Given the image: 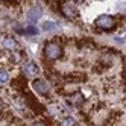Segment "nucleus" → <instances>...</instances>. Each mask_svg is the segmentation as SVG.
Returning a JSON list of instances; mask_svg holds the SVG:
<instances>
[{"label": "nucleus", "mask_w": 126, "mask_h": 126, "mask_svg": "<svg viewBox=\"0 0 126 126\" xmlns=\"http://www.w3.org/2000/svg\"><path fill=\"white\" fill-rule=\"evenodd\" d=\"M32 87L37 90L38 93H41V94H47V93H49V87H47V84L44 82V80H41V79H35L33 82H32Z\"/></svg>", "instance_id": "3"}, {"label": "nucleus", "mask_w": 126, "mask_h": 126, "mask_svg": "<svg viewBox=\"0 0 126 126\" xmlns=\"http://www.w3.org/2000/svg\"><path fill=\"white\" fill-rule=\"evenodd\" d=\"M44 55H46L49 59H58L61 58L62 55V49L58 43H53V41H49L46 43V46H44Z\"/></svg>", "instance_id": "1"}, {"label": "nucleus", "mask_w": 126, "mask_h": 126, "mask_svg": "<svg viewBox=\"0 0 126 126\" xmlns=\"http://www.w3.org/2000/svg\"><path fill=\"white\" fill-rule=\"evenodd\" d=\"M3 46L8 47V49H14V47H15V43H14L11 38H6V40H3Z\"/></svg>", "instance_id": "9"}, {"label": "nucleus", "mask_w": 126, "mask_h": 126, "mask_svg": "<svg viewBox=\"0 0 126 126\" xmlns=\"http://www.w3.org/2000/svg\"><path fill=\"white\" fill-rule=\"evenodd\" d=\"M23 73L26 76H37L38 75V68L35 64H32V62H28V64L23 65Z\"/></svg>", "instance_id": "4"}, {"label": "nucleus", "mask_w": 126, "mask_h": 126, "mask_svg": "<svg viewBox=\"0 0 126 126\" xmlns=\"http://www.w3.org/2000/svg\"><path fill=\"white\" fill-rule=\"evenodd\" d=\"M61 9H62V12H64V15H67L68 18L76 17V11H75V8L71 6L70 3H62L61 5Z\"/></svg>", "instance_id": "5"}, {"label": "nucleus", "mask_w": 126, "mask_h": 126, "mask_svg": "<svg viewBox=\"0 0 126 126\" xmlns=\"http://www.w3.org/2000/svg\"><path fill=\"white\" fill-rule=\"evenodd\" d=\"M94 24L97 26L99 29H102V31H112L115 28V21L111 15H100V17H97Z\"/></svg>", "instance_id": "2"}, {"label": "nucleus", "mask_w": 126, "mask_h": 126, "mask_svg": "<svg viewBox=\"0 0 126 126\" xmlns=\"http://www.w3.org/2000/svg\"><path fill=\"white\" fill-rule=\"evenodd\" d=\"M70 99H71L73 103H80V102H82V96H80V94H75V96H71Z\"/></svg>", "instance_id": "11"}, {"label": "nucleus", "mask_w": 126, "mask_h": 126, "mask_svg": "<svg viewBox=\"0 0 126 126\" xmlns=\"http://www.w3.org/2000/svg\"><path fill=\"white\" fill-rule=\"evenodd\" d=\"M76 125V122H75V119H71V117H67V119L62 122V126H75Z\"/></svg>", "instance_id": "10"}, {"label": "nucleus", "mask_w": 126, "mask_h": 126, "mask_svg": "<svg viewBox=\"0 0 126 126\" xmlns=\"http://www.w3.org/2000/svg\"><path fill=\"white\" fill-rule=\"evenodd\" d=\"M28 32H29V33H38V31L35 29L33 26H31V28H28Z\"/></svg>", "instance_id": "12"}, {"label": "nucleus", "mask_w": 126, "mask_h": 126, "mask_svg": "<svg viewBox=\"0 0 126 126\" xmlns=\"http://www.w3.org/2000/svg\"><path fill=\"white\" fill-rule=\"evenodd\" d=\"M40 15H41V9L40 8H33V9H31L29 11V20L31 21H37L38 18H40Z\"/></svg>", "instance_id": "6"}, {"label": "nucleus", "mask_w": 126, "mask_h": 126, "mask_svg": "<svg viewBox=\"0 0 126 126\" xmlns=\"http://www.w3.org/2000/svg\"><path fill=\"white\" fill-rule=\"evenodd\" d=\"M9 80V76H8V71L5 70H0V84H5Z\"/></svg>", "instance_id": "8"}, {"label": "nucleus", "mask_w": 126, "mask_h": 126, "mask_svg": "<svg viewBox=\"0 0 126 126\" xmlns=\"http://www.w3.org/2000/svg\"><path fill=\"white\" fill-rule=\"evenodd\" d=\"M56 23L55 21H46V23H43V29L44 31H50V29H55L56 28Z\"/></svg>", "instance_id": "7"}]
</instances>
